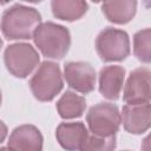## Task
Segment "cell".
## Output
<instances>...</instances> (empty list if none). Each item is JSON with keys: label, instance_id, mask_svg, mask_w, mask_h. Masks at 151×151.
<instances>
[{"label": "cell", "instance_id": "cell-1", "mask_svg": "<svg viewBox=\"0 0 151 151\" xmlns=\"http://www.w3.org/2000/svg\"><path fill=\"white\" fill-rule=\"evenodd\" d=\"M40 24L41 14L38 9L15 4L2 13L0 28L8 40H28L33 39L34 32Z\"/></svg>", "mask_w": 151, "mask_h": 151}, {"label": "cell", "instance_id": "cell-2", "mask_svg": "<svg viewBox=\"0 0 151 151\" xmlns=\"http://www.w3.org/2000/svg\"><path fill=\"white\" fill-rule=\"evenodd\" d=\"M33 40L41 54L50 59H63L71 46L70 31L52 21L41 22L34 32Z\"/></svg>", "mask_w": 151, "mask_h": 151}, {"label": "cell", "instance_id": "cell-3", "mask_svg": "<svg viewBox=\"0 0 151 151\" xmlns=\"http://www.w3.org/2000/svg\"><path fill=\"white\" fill-rule=\"evenodd\" d=\"M64 81L60 67L57 63L42 61L29 80V87L39 101H51L63 90Z\"/></svg>", "mask_w": 151, "mask_h": 151}, {"label": "cell", "instance_id": "cell-4", "mask_svg": "<svg viewBox=\"0 0 151 151\" xmlns=\"http://www.w3.org/2000/svg\"><path fill=\"white\" fill-rule=\"evenodd\" d=\"M4 61L7 71L15 78H27L40 63L37 50L26 42H17L6 47Z\"/></svg>", "mask_w": 151, "mask_h": 151}, {"label": "cell", "instance_id": "cell-5", "mask_svg": "<svg viewBox=\"0 0 151 151\" xmlns=\"http://www.w3.org/2000/svg\"><path fill=\"white\" fill-rule=\"evenodd\" d=\"M96 50L105 63L122 61L130 55L129 34L119 28L106 27L97 35Z\"/></svg>", "mask_w": 151, "mask_h": 151}, {"label": "cell", "instance_id": "cell-6", "mask_svg": "<svg viewBox=\"0 0 151 151\" xmlns=\"http://www.w3.org/2000/svg\"><path fill=\"white\" fill-rule=\"evenodd\" d=\"M86 123L92 134L109 137L118 132L122 119L116 104L98 103L92 106L86 114Z\"/></svg>", "mask_w": 151, "mask_h": 151}, {"label": "cell", "instance_id": "cell-7", "mask_svg": "<svg viewBox=\"0 0 151 151\" xmlns=\"http://www.w3.org/2000/svg\"><path fill=\"white\" fill-rule=\"evenodd\" d=\"M67 85L77 92L90 93L94 90L97 74L93 66L86 61H68L64 66Z\"/></svg>", "mask_w": 151, "mask_h": 151}, {"label": "cell", "instance_id": "cell-8", "mask_svg": "<svg viewBox=\"0 0 151 151\" xmlns=\"http://www.w3.org/2000/svg\"><path fill=\"white\" fill-rule=\"evenodd\" d=\"M150 74L147 67H138L130 73L123 96V99L127 105L150 103Z\"/></svg>", "mask_w": 151, "mask_h": 151}, {"label": "cell", "instance_id": "cell-9", "mask_svg": "<svg viewBox=\"0 0 151 151\" xmlns=\"http://www.w3.org/2000/svg\"><path fill=\"white\" fill-rule=\"evenodd\" d=\"M44 138L38 127L25 124L15 127L8 138L9 151H42Z\"/></svg>", "mask_w": 151, "mask_h": 151}, {"label": "cell", "instance_id": "cell-10", "mask_svg": "<svg viewBox=\"0 0 151 151\" xmlns=\"http://www.w3.org/2000/svg\"><path fill=\"white\" fill-rule=\"evenodd\" d=\"M120 119L124 129L132 134H142L150 127L151 106L150 103L137 105H124Z\"/></svg>", "mask_w": 151, "mask_h": 151}, {"label": "cell", "instance_id": "cell-11", "mask_svg": "<svg viewBox=\"0 0 151 151\" xmlns=\"http://www.w3.org/2000/svg\"><path fill=\"white\" fill-rule=\"evenodd\" d=\"M125 80V68L119 65L104 66L99 72V92L109 100H117L120 97Z\"/></svg>", "mask_w": 151, "mask_h": 151}, {"label": "cell", "instance_id": "cell-12", "mask_svg": "<svg viewBox=\"0 0 151 151\" xmlns=\"http://www.w3.org/2000/svg\"><path fill=\"white\" fill-rule=\"evenodd\" d=\"M87 134V127L81 122L61 123L55 130L57 140L66 151H80Z\"/></svg>", "mask_w": 151, "mask_h": 151}, {"label": "cell", "instance_id": "cell-13", "mask_svg": "<svg viewBox=\"0 0 151 151\" xmlns=\"http://www.w3.org/2000/svg\"><path fill=\"white\" fill-rule=\"evenodd\" d=\"M101 11L110 22L124 25L130 22L137 12V2L132 0L105 1L101 4Z\"/></svg>", "mask_w": 151, "mask_h": 151}, {"label": "cell", "instance_id": "cell-14", "mask_svg": "<svg viewBox=\"0 0 151 151\" xmlns=\"http://www.w3.org/2000/svg\"><path fill=\"white\" fill-rule=\"evenodd\" d=\"M51 8L57 19L74 21L80 19L87 12L88 5L81 0H53L51 2Z\"/></svg>", "mask_w": 151, "mask_h": 151}, {"label": "cell", "instance_id": "cell-15", "mask_svg": "<svg viewBox=\"0 0 151 151\" xmlns=\"http://www.w3.org/2000/svg\"><path fill=\"white\" fill-rule=\"evenodd\" d=\"M57 111L64 119H73L81 117L86 109V100L84 97L72 91H66L57 101Z\"/></svg>", "mask_w": 151, "mask_h": 151}, {"label": "cell", "instance_id": "cell-16", "mask_svg": "<svg viewBox=\"0 0 151 151\" xmlns=\"http://www.w3.org/2000/svg\"><path fill=\"white\" fill-rule=\"evenodd\" d=\"M133 54L144 63L149 64L151 60V29L144 28L133 35Z\"/></svg>", "mask_w": 151, "mask_h": 151}, {"label": "cell", "instance_id": "cell-17", "mask_svg": "<svg viewBox=\"0 0 151 151\" xmlns=\"http://www.w3.org/2000/svg\"><path fill=\"white\" fill-rule=\"evenodd\" d=\"M116 145V134L101 137L88 133L80 151H113Z\"/></svg>", "mask_w": 151, "mask_h": 151}, {"label": "cell", "instance_id": "cell-18", "mask_svg": "<svg viewBox=\"0 0 151 151\" xmlns=\"http://www.w3.org/2000/svg\"><path fill=\"white\" fill-rule=\"evenodd\" d=\"M7 132H8V130H7L6 124L2 120H0V144L5 140V138L7 136Z\"/></svg>", "mask_w": 151, "mask_h": 151}, {"label": "cell", "instance_id": "cell-19", "mask_svg": "<svg viewBox=\"0 0 151 151\" xmlns=\"http://www.w3.org/2000/svg\"><path fill=\"white\" fill-rule=\"evenodd\" d=\"M0 151H9L8 147H0Z\"/></svg>", "mask_w": 151, "mask_h": 151}, {"label": "cell", "instance_id": "cell-20", "mask_svg": "<svg viewBox=\"0 0 151 151\" xmlns=\"http://www.w3.org/2000/svg\"><path fill=\"white\" fill-rule=\"evenodd\" d=\"M1 47H2V39L0 38V50H1Z\"/></svg>", "mask_w": 151, "mask_h": 151}, {"label": "cell", "instance_id": "cell-21", "mask_svg": "<svg viewBox=\"0 0 151 151\" xmlns=\"http://www.w3.org/2000/svg\"><path fill=\"white\" fill-rule=\"evenodd\" d=\"M1 100H2V97H1V91H0V106H1Z\"/></svg>", "mask_w": 151, "mask_h": 151}, {"label": "cell", "instance_id": "cell-22", "mask_svg": "<svg viewBox=\"0 0 151 151\" xmlns=\"http://www.w3.org/2000/svg\"><path fill=\"white\" fill-rule=\"evenodd\" d=\"M123 151H130V150H123Z\"/></svg>", "mask_w": 151, "mask_h": 151}]
</instances>
